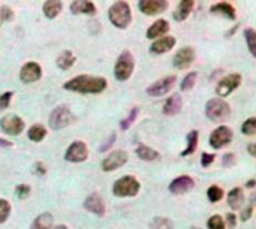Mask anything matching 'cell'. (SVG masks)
I'll return each mask as SVG.
<instances>
[{"label": "cell", "mask_w": 256, "mask_h": 229, "mask_svg": "<svg viewBox=\"0 0 256 229\" xmlns=\"http://www.w3.org/2000/svg\"><path fill=\"white\" fill-rule=\"evenodd\" d=\"M47 133H48V130L45 129V126L33 125V126H30V129H28L27 136H28V139L33 141V142H41L42 139H45Z\"/></svg>", "instance_id": "obj_30"}, {"label": "cell", "mask_w": 256, "mask_h": 229, "mask_svg": "<svg viewBox=\"0 0 256 229\" xmlns=\"http://www.w3.org/2000/svg\"><path fill=\"white\" fill-rule=\"evenodd\" d=\"M24 127H26L24 120L20 116H15V114H8L3 119H0V129L6 135H11V136L21 135Z\"/></svg>", "instance_id": "obj_12"}, {"label": "cell", "mask_w": 256, "mask_h": 229, "mask_svg": "<svg viewBox=\"0 0 256 229\" xmlns=\"http://www.w3.org/2000/svg\"><path fill=\"white\" fill-rule=\"evenodd\" d=\"M12 96H14V92H5L0 95V109H6L11 105Z\"/></svg>", "instance_id": "obj_43"}, {"label": "cell", "mask_w": 256, "mask_h": 229, "mask_svg": "<svg viewBox=\"0 0 256 229\" xmlns=\"http://www.w3.org/2000/svg\"><path fill=\"white\" fill-rule=\"evenodd\" d=\"M128 160H129V154L125 150H114L106 154V157L101 163V168L105 173H112V171L122 168Z\"/></svg>", "instance_id": "obj_9"}, {"label": "cell", "mask_w": 256, "mask_h": 229, "mask_svg": "<svg viewBox=\"0 0 256 229\" xmlns=\"http://www.w3.org/2000/svg\"><path fill=\"white\" fill-rule=\"evenodd\" d=\"M195 0H181V2L177 5L174 14H173V18L176 21H184L189 18V15L192 14L193 8H195Z\"/></svg>", "instance_id": "obj_22"}, {"label": "cell", "mask_w": 256, "mask_h": 229, "mask_svg": "<svg viewBox=\"0 0 256 229\" xmlns=\"http://www.w3.org/2000/svg\"><path fill=\"white\" fill-rule=\"evenodd\" d=\"M214 160H216V154H213V153H203L201 154V165L204 168H208Z\"/></svg>", "instance_id": "obj_45"}, {"label": "cell", "mask_w": 256, "mask_h": 229, "mask_svg": "<svg viewBox=\"0 0 256 229\" xmlns=\"http://www.w3.org/2000/svg\"><path fill=\"white\" fill-rule=\"evenodd\" d=\"M244 39L247 42V48L253 57H256V30L252 27L244 28Z\"/></svg>", "instance_id": "obj_31"}, {"label": "cell", "mask_w": 256, "mask_h": 229, "mask_svg": "<svg viewBox=\"0 0 256 229\" xmlns=\"http://www.w3.org/2000/svg\"><path fill=\"white\" fill-rule=\"evenodd\" d=\"M187 147L181 152V156H190L196 152L198 149V141H199V132L198 130H190L187 133Z\"/></svg>", "instance_id": "obj_29"}, {"label": "cell", "mask_w": 256, "mask_h": 229, "mask_svg": "<svg viewBox=\"0 0 256 229\" xmlns=\"http://www.w3.org/2000/svg\"><path fill=\"white\" fill-rule=\"evenodd\" d=\"M35 174H38V176H45L47 174V169H45L44 163H41V162L35 163Z\"/></svg>", "instance_id": "obj_47"}, {"label": "cell", "mask_w": 256, "mask_h": 229, "mask_svg": "<svg viewBox=\"0 0 256 229\" xmlns=\"http://www.w3.org/2000/svg\"><path fill=\"white\" fill-rule=\"evenodd\" d=\"M54 229H69V228H68L66 225H57V226H55Z\"/></svg>", "instance_id": "obj_51"}, {"label": "cell", "mask_w": 256, "mask_h": 229, "mask_svg": "<svg viewBox=\"0 0 256 229\" xmlns=\"http://www.w3.org/2000/svg\"><path fill=\"white\" fill-rule=\"evenodd\" d=\"M15 195L18 199H26L28 195H30V186L28 184H18L15 187Z\"/></svg>", "instance_id": "obj_41"}, {"label": "cell", "mask_w": 256, "mask_h": 229, "mask_svg": "<svg viewBox=\"0 0 256 229\" xmlns=\"http://www.w3.org/2000/svg\"><path fill=\"white\" fill-rule=\"evenodd\" d=\"M255 184H256V181H255V178H252V180H249V181L246 183V187L253 189V187H255Z\"/></svg>", "instance_id": "obj_50"}, {"label": "cell", "mask_w": 256, "mask_h": 229, "mask_svg": "<svg viewBox=\"0 0 256 229\" xmlns=\"http://www.w3.org/2000/svg\"><path fill=\"white\" fill-rule=\"evenodd\" d=\"M169 32V23L166 20H157L154 21L149 28H147V38L149 39H159L162 36H166V33Z\"/></svg>", "instance_id": "obj_21"}, {"label": "cell", "mask_w": 256, "mask_h": 229, "mask_svg": "<svg viewBox=\"0 0 256 229\" xmlns=\"http://www.w3.org/2000/svg\"><path fill=\"white\" fill-rule=\"evenodd\" d=\"M205 116L211 122H225L231 117V106L220 98H213L205 103Z\"/></svg>", "instance_id": "obj_4"}, {"label": "cell", "mask_w": 256, "mask_h": 229, "mask_svg": "<svg viewBox=\"0 0 256 229\" xmlns=\"http://www.w3.org/2000/svg\"><path fill=\"white\" fill-rule=\"evenodd\" d=\"M223 222H225L226 228H235L237 226V216L232 214V213H228L226 214V220H223Z\"/></svg>", "instance_id": "obj_46"}, {"label": "cell", "mask_w": 256, "mask_h": 229, "mask_svg": "<svg viewBox=\"0 0 256 229\" xmlns=\"http://www.w3.org/2000/svg\"><path fill=\"white\" fill-rule=\"evenodd\" d=\"M71 12L74 15H95L96 5L89 0H75L71 3Z\"/></svg>", "instance_id": "obj_20"}, {"label": "cell", "mask_w": 256, "mask_h": 229, "mask_svg": "<svg viewBox=\"0 0 256 229\" xmlns=\"http://www.w3.org/2000/svg\"><path fill=\"white\" fill-rule=\"evenodd\" d=\"M108 87V81L103 76L78 75L63 84V89L81 95H99Z\"/></svg>", "instance_id": "obj_1"}, {"label": "cell", "mask_w": 256, "mask_h": 229, "mask_svg": "<svg viewBox=\"0 0 256 229\" xmlns=\"http://www.w3.org/2000/svg\"><path fill=\"white\" fill-rule=\"evenodd\" d=\"M195 187V180L190 176H179L169 183L168 189L173 195H183L190 192Z\"/></svg>", "instance_id": "obj_17"}, {"label": "cell", "mask_w": 256, "mask_h": 229, "mask_svg": "<svg viewBox=\"0 0 256 229\" xmlns=\"http://www.w3.org/2000/svg\"><path fill=\"white\" fill-rule=\"evenodd\" d=\"M177 44V39L174 36H162L159 39H156L152 47H150V52L152 54H156V55H160V54H165L168 51H171Z\"/></svg>", "instance_id": "obj_18"}, {"label": "cell", "mask_w": 256, "mask_h": 229, "mask_svg": "<svg viewBox=\"0 0 256 229\" xmlns=\"http://www.w3.org/2000/svg\"><path fill=\"white\" fill-rule=\"evenodd\" d=\"M42 78V68L39 63L36 62H27L23 65V68L20 69V79L24 84H30V82H36Z\"/></svg>", "instance_id": "obj_14"}, {"label": "cell", "mask_w": 256, "mask_h": 229, "mask_svg": "<svg viewBox=\"0 0 256 229\" xmlns=\"http://www.w3.org/2000/svg\"><path fill=\"white\" fill-rule=\"evenodd\" d=\"M195 59H196V52H195L193 47H184L176 52L174 59H173V65L179 71H186L192 66Z\"/></svg>", "instance_id": "obj_13"}, {"label": "cell", "mask_w": 256, "mask_h": 229, "mask_svg": "<svg viewBox=\"0 0 256 229\" xmlns=\"http://www.w3.org/2000/svg\"><path fill=\"white\" fill-rule=\"evenodd\" d=\"M14 20V11L9 6H2L0 8V21L2 23H8Z\"/></svg>", "instance_id": "obj_40"}, {"label": "cell", "mask_w": 256, "mask_h": 229, "mask_svg": "<svg viewBox=\"0 0 256 229\" xmlns=\"http://www.w3.org/2000/svg\"><path fill=\"white\" fill-rule=\"evenodd\" d=\"M228 199V205H230L234 211L240 210L243 205H244V192L241 187H234L230 190V193H228L226 196Z\"/></svg>", "instance_id": "obj_24"}, {"label": "cell", "mask_w": 256, "mask_h": 229, "mask_svg": "<svg viewBox=\"0 0 256 229\" xmlns=\"http://www.w3.org/2000/svg\"><path fill=\"white\" fill-rule=\"evenodd\" d=\"M196 78H198V74H196V72H189V74L183 78V81H181V84H180L181 92H190V90L195 87Z\"/></svg>", "instance_id": "obj_34"}, {"label": "cell", "mask_w": 256, "mask_h": 229, "mask_svg": "<svg viewBox=\"0 0 256 229\" xmlns=\"http://www.w3.org/2000/svg\"><path fill=\"white\" fill-rule=\"evenodd\" d=\"M135 69V57L129 50H125L120 52L119 59L114 66V75L119 81H128Z\"/></svg>", "instance_id": "obj_6"}, {"label": "cell", "mask_w": 256, "mask_h": 229, "mask_svg": "<svg viewBox=\"0 0 256 229\" xmlns=\"http://www.w3.org/2000/svg\"><path fill=\"white\" fill-rule=\"evenodd\" d=\"M52 223H54L52 214H50V213H42V214H39V216L33 220L30 229H51V228H52Z\"/></svg>", "instance_id": "obj_27"}, {"label": "cell", "mask_w": 256, "mask_h": 229, "mask_svg": "<svg viewBox=\"0 0 256 229\" xmlns=\"http://www.w3.org/2000/svg\"><path fill=\"white\" fill-rule=\"evenodd\" d=\"M116 139H117V133L116 132H112V133H109V136L105 139V142L103 144L99 147V152L101 153H105V152H108L112 146H114V142H116Z\"/></svg>", "instance_id": "obj_39"}, {"label": "cell", "mask_w": 256, "mask_h": 229, "mask_svg": "<svg viewBox=\"0 0 256 229\" xmlns=\"http://www.w3.org/2000/svg\"><path fill=\"white\" fill-rule=\"evenodd\" d=\"M222 165L226 166V168L235 166V165H237V156H235L234 153H226V154H223V157H222Z\"/></svg>", "instance_id": "obj_42"}, {"label": "cell", "mask_w": 256, "mask_h": 229, "mask_svg": "<svg viewBox=\"0 0 256 229\" xmlns=\"http://www.w3.org/2000/svg\"><path fill=\"white\" fill-rule=\"evenodd\" d=\"M138 8L144 15H157L169 8V2L168 0H141Z\"/></svg>", "instance_id": "obj_15"}, {"label": "cell", "mask_w": 256, "mask_h": 229, "mask_svg": "<svg viewBox=\"0 0 256 229\" xmlns=\"http://www.w3.org/2000/svg\"><path fill=\"white\" fill-rule=\"evenodd\" d=\"M75 122H77V116L71 111L68 105H59L50 112L48 125L52 130H60L63 127L71 126Z\"/></svg>", "instance_id": "obj_3"}, {"label": "cell", "mask_w": 256, "mask_h": 229, "mask_svg": "<svg viewBox=\"0 0 256 229\" xmlns=\"http://www.w3.org/2000/svg\"><path fill=\"white\" fill-rule=\"evenodd\" d=\"M210 12L213 15L225 17L226 20H231V21H235V18H237V11L230 2H217V3L211 5Z\"/></svg>", "instance_id": "obj_19"}, {"label": "cell", "mask_w": 256, "mask_h": 229, "mask_svg": "<svg viewBox=\"0 0 256 229\" xmlns=\"http://www.w3.org/2000/svg\"><path fill=\"white\" fill-rule=\"evenodd\" d=\"M141 183L133 176H125L112 184V193L117 198H133L139 193Z\"/></svg>", "instance_id": "obj_5"}, {"label": "cell", "mask_w": 256, "mask_h": 229, "mask_svg": "<svg viewBox=\"0 0 256 229\" xmlns=\"http://www.w3.org/2000/svg\"><path fill=\"white\" fill-rule=\"evenodd\" d=\"M82 207L84 210H87L89 213H93L95 216H99V217H103L106 214V205L98 193H92L85 198Z\"/></svg>", "instance_id": "obj_16"}, {"label": "cell", "mask_w": 256, "mask_h": 229, "mask_svg": "<svg viewBox=\"0 0 256 229\" xmlns=\"http://www.w3.org/2000/svg\"><path fill=\"white\" fill-rule=\"evenodd\" d=\"M11 204H9V201H6V199H2L0 198V225L2 223H5L8 219H9V216H11Z\"/></svg>", "instance_id": "obj_36"}, {"label": "cell", "mask_w": 256, "mask_h": 229, "mask_svg": "<svg viewBox=\"0 0 256 229\" xmlns=\"http://www.w3.org/2000/svg\"><path fill=\"white\" fill-rule=\"evenodd\" d=\"M150 228L152 229H173L174 228V222L171 219H168V217L159 216V217H154L150 222Z\"/></svg>", "instance_id": "obj_32"}, {"label": "cell", "mask_w": 256, "mask_h": 229, "mask_svg": "<svg viewBox=\"0 0 256 229\" xmlns=\"http://www.w3.org/2000/svg\"><path fill=\"white\" fill-rule=\"evenodd\" d=\"M181 106H183L181 96L173 95V96H169L163 103V114L165 116H177V114L181 111Z\"/></svg>", "instance_id": "obj_23"}, {"label": "cell", "mask_w": 256, "mask_h": 229, "mask_svg": "<svg viewBox=\"0 0 256 229\" xmlns=\"http://www.w3.org/2000/svg\"><path fill=\"white\" fill-rule=\"evenodd\" d=\"M138 114H139V106H133V108L130 109V112H129V116L120 122V129H122V130H128V129L136 122Z\"/></svg>", "instance_id": "obj_33"}, {"label": "cell", "mask_w": 256, "mask_h": 229, "mask_svg": "<svg viewBox=\"0 0 256 229\" xmlns=\"http://www.w3.org/2000/svg\"><path fill=\"white\" fill-rule=\"evenodd\" d=\"M232 138H234V132L230 126H219L210 135V146L214 150H220L226 146H230Z\"/></svg>", "instance_id": "obj_10"}, {"label": "cell", "mask_w": 256, "mask_h": 229, "mask_svg": "<svg viewBox=\"0 0 256 229\" xmlns=\"http://www.w3.org/2000/svg\"><path fill=\"white\" fill-rule=\"evenodd\" d=\"M207 226L208 229H226L223 219L219 214H213L208 220H207Z\"/></svg>", "instance_id": "obj_38"}, {"label": "cell", "mask_w": 256, "mask_h": 229, "mask_svg": "<svg viewBox=\"0 0 256 229\" xmlns=\"http://www.w3.org/2000/svg\"><path fill=\"white\" fill-rule=\"evenodd\" d=\"M241 132H243V135L253 136V135L256 133V119H255V117H249V119L243 123Z\"/></svg>", "instance_id": "obj_37"}, {"label": "cell", "mask_w": 256, "mask_h": 229, "mask_svg": "<svg viewBox=\"0 0 256 229\" xmlns=\"http://www.w3.org/2000/svg\"><path fill=\"white\" fill-rule=\"evenodd\" d=\"M176 81H177L176 75H169V76H165L162 79H157L152 85H149V87L146 89V93L153 96V98H159V96L168 95L171 90H173Z\"/></svg>", "instance_id": "obj_11"}, {"label": "cell", "mask_w": 256, "mask_h": 229, "mask_svg": "<svg viewBox=\"0 0 256 229\" xmlns=\"http://www.w3.org/2000/svg\"><path fill=\"white\" fill-rule=\"evenodd\" d=\"M241 84V75L240 74H230L223 76L222 79L217 81L216 84V95L223 99L226 96H230L234 90H237Z\"/></svg>", "instance_id": "obj_7"}, {"label": "cell", "mask_w": 256, "mask_h": 229, "mask_svg": "<svg viewBox=\"0 0 256 229\" xmlns=\"http://www.w3.org/2000/svg\"><path fill=\"white\" fill-rule=\"evenodd\" d=\"M247 152H249V154H250L252 157L256 156V144H255V142H250V144L247 146Z\"/></svg>", "instance_id": "obj_49"}, {"label": "cell", "mask_w": 256, "mask_h": 229, "mask_svg": "<svg viewBox=\"0 0 256 229\" xmlns=\"http://www.w3.org/2000/svg\"><path fill=\"white\" fill-rule=\"evenodd\" d=\"M63 9V3L60 0H47L42 6V11H44V15L48 18V20H54L60 15Z\"/></svg>", "instance_id": "obj_25"}, {"label": "cell", "mask_w": 256, "mask_h": 229, "mask_svg": "<svg viewBox=\"0 0 256 229\" xmlns=\"http://www.w3.org/2000/svg\"><path fill=\"white\" fill-rule=\"evenodd\" d=\"M192 229H199V228H195V226H193V228H192Z\"/></svg>", "instance_id": "obj_52"}, {"label": "cell", "mask_w": 256, "mask_h": 229, "mask_svg": "<svg viewBox=\"0 0 256 229\" xmlns=\"http://www.w3.org/2000/svg\"><path fill=\"white\" fill-rule=\"evenodd\" d=\"M136 156L141 160H146V162H153V160H157L160 157L157 150H154L152 147H147V146H139L136 149Z\"/></svg>", "instance_id": "obj_28"}, {"label": "cell", "mask_w": 256, "mask_h": 229, "mask_svg": "<svg viewBox=\"0 0 256 229\" xmlns=\"http://www.w3.org/2000/svg\"><path fill=\"white\" fill-rule=\"evenodd\" d=\"M0 25H2V21H0Z\"/></svg>", "instance_id": "obj_53"}, {"label": "cell", "mask_w": 256, "mask_h": 229, "mask_svg": "<svg viewBox=\"0 0 256 229\" xmlns=\"http://www.w3.org/2000/svg\"><path fill=\"white\" fill-rule=\"evenodd\" d=\"M0 147L2 149H11V147H14V142L8 141L5 138H0Z\"/></svg>", "instance_id": "obj_48"}, {"label": "cell", "mask_w": 256, "mask_h": 229, "mask_svg": "<svg viewBox=\"0 0 256 229\" xmlns=\"http://www.w3.org/2000/svg\"><path fill=\"white\" fill-rule=\"evenodd\" d=\"M108 18L112 23V25H116L117 28H128L129 24L132 23V11L128 2L119 0V2L114 3L108 9Z\"/></svg>", "instance_id": "obj_2"}, {"label": "cell", "mask_w": 256, "mask_h": 229, "mask_svg": "<svg viewBox=\"0 0 256 229\" xmlns=\"http://www.w3.org/2000/svg\"><path fill=\"white\" fill-rule=\"evenodd\" d=\"M75 62H77V57H75V54L71 50L62 51L60 55L57 57V60H55L57 66H59V69H62V71L71 69L75 65Z\"/></svg>", "instance_id": "obj_26"}, {"label": "cell", "mask_w": 256, "mask_h": 229, "mask_svg": "<svg viewBox=\"0 0 256 229\" xmlns=\"http://www.w3.org/2000/svg\"><path fill=\"white\" fill-rule=\"evenodd\" d=\"M223 189L220 187V186H216V184H213V186H210L208 189H207V198H208V201L210 203H217V201H220V199L223 198Z\"/></svg>", "instance_id": "obj_35"}, {"label": "cell", "mask_w": 256, "mask_h": 229, "mask_svg": "<svg viewBox=\"0 0 256 229\" xmlns=\"http://www.w3.org/2000/svg\"><path fill=\"white\" fill-rule=\"evenodd\" d=\"M89 159V147L84 141H74L65 153V160L71 163H82Z\"/></svg>", "instance_id": "obj_8"}, {"label": "cell", "mask_w": 256, "mask_h": 229, "mask_svg": "<svg viewBox=\"0 0 256 229\" xmlns=\"http://www.w3.org/2000/svg\"><path fill=\"white\" fill-rule=\"evenodd\" d=\"M252 216H253V196H252L250 204L243 210V213H241V216H240V220H241V222H247V220H250Z\"/></svg>", "instance_id": "obj_44"}]
</instances>
